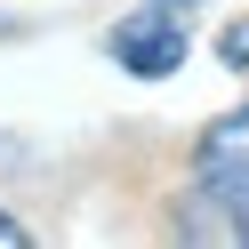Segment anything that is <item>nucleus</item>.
I'll return each mask as SVG.
<instances>
[{"label": "nucleus", "mask_w": 249, "mask_h": 249, "mask_svg": "<svg viewBox=\"0 0 249 249\" xmlns=\"http://www.w3.org/2000/svg\"><path fill=\"white\" fill-rule=\"evenodd\" d=\"M209 193L233 209V233H249V177H209Z\"/></svg>", "instance_id": "7ed1b4c3"}, {"label": "nucleus", "mask_w": 249, "mask_h": 249, "mask_svg": "<svg viewBox=\"0 0 249 249\" xmlns=\"http://www.w3.org/2000/svg\"><path fill=\"white\" fill-rule=\"evenodd\" d=\"M217 56H225L233 72H249V17H241V24H225V40H217Z\"/></svg>", "instance_id": "20e7f679"}, {"label": "nucleus", "mask_w": 249, "mask_h": 249, "mask_svg": "<svg viewBox=\"0 0 249 249\" xmlns=\"http://www.w3.org/2000/svg\"><path fill=\"white\" fill-rule=\"evenodd\" d=\"M24 241H33V233H24V225H17V217L0 209V249H24Z\"/></svg>", "instance_id": "39448f33"}, {"label": "nucleus", "mask_w": 249, "mask_h": 249, "mask_svg": "<svg viewBox=\"0 0 249 249\" xmlns=\"http://www.w3.org/2000/svg\"><path fill=\"white\" fill-rule=\"evenodd\" d=\"M201 169H209V177H249V113L217 121V129L201 137Z\"/></svg>", "instance_id": "f03ea898"}, {"label": "nucleus", "mask_w": 249, "mask_h": 249, "mask_svg": "<svg viewBox=\"0 0 249 249\" xmlns=\"http://www.w3.org/2000/svg\"><path fill=\"white\" fill-rule=\"evenodd\" d=\"M105 56H121L137 81H169V72L185 65V8H169V0L129 8V17L105 33Z\"/></svg>", "instance_id": "f257e3e1"}, {"label": "nucleus", "mask_w": 249, "mask_h": 249, "mask_svg": "<svg viewBox=\"0 0 249 249\" xmlns=\"http://www.w3.org/2000/svg\"><path fill=\"white\" fill-rule=\"evenodd\" d=\"M169 8H185V17H193V8H201V0H169Z\"/></svg>", "instance_id": "423d86ee"}]
</instances>
